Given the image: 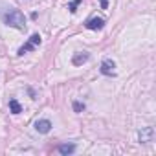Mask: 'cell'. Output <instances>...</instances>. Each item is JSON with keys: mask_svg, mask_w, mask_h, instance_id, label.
I'll use <instances>...</instances> for the list:
<instances>
[{"mask_svg": "<svg viewBox=\"0 0 156 156\" xmlns=\"http://www.w3.org/2000/svg\"><path fill=\"white\" fill-rule=\"evenodd\" d=\"M88 59H90V55H88L87 51H77V53L72 57V64H73V66H79V64L87 62Z\"/></svg>", "mask_w": 156, "mask_h": 156, "instance_id": "cell-6", "label": "cell"}, {"mask_svg": "<svg viewBox=\"0 0 156 156\" xmlns=\"http://www.w3.org/2000/svg\"><path fill=\"white\" fill-rule=\"evenodd\" d=\"M101 2V9H107L108 8V0H99Z\"/></svg>", "mask_w": 156, "mask_h": 156, "instance_id": "cell-12", "label": "cell"}, {"mask_svg": "<svg viewBox=\"0 0 156 156\" xmlns=\"http://www.w3.org/2000/svg\"><path fill=\"white\" fill-rule=\"evenodd\" d=\"M85 110V105L79 103V101H73V112H83Z\"/></svg>", "mask_w": 156, "mask_h": 156, "instance_id": "cell-11", "label": "cell"}, {"mask_svg": "<svg viewBox=\"0 0 156 156\" xmlns=\"http://www.w3.org/2000/svg\"><path fill=\"white\" fill-rule=\"evenodd\" d=\"M87 30H101L103 26H105V20L103 19H99V17H94V19H90V20H87Z\"/></svg>", "mask_w": 156, "mask_h": 156, "instance_id": "cell-7", "label": "cell"}, {"mask_svg": "<svg viewBox=\"0 0 156 156\" xmlns=\"http://www.w3.org/2000/svg\"><path fill=\"white\" fill-rule=\"evenodd\" d=\"M35 130L41 134H48L51 130V121L50 119H37L35 121Z\"/></svg>", "mask_w": 156, "mask_h": 156, "instance_id": "cell-5", "label": "cell"}, {"mask_svg": "<svg viewBox=\"0 0 156 156\" xmlns=\"http://www.w3.org/2000/svg\"><path fill=\"white\" fill-rule=\"evenodd\" d=\"M4 22L8 26L15 28V30H26V17L19 9H11L9 13H6L4 15Z\"/></svg>", "mask_w": 156, "mask_h": 156, "instance_id": "cell-1", "label": "cell"}, {"mask_svg": "<svg viewBox=\"0 0 156 156\" xmlns=\"http://www.w3.org/2000/svg\"><path fill=\"white\" fill-rule=\"evenodd\" d=\"M57 151H59L61 154L68 156V154H73V152H75V145H73V143H62V145L57 147Z\"/></svg>", "mask_w": 156, "mask_h": 156, "instance_id": "cell-8", "label": "cell"}, {"mask_svg": "<svg viewBox=\"0 0 156 156\" xmlns=\"http://www.w3.org/2000/svg\"><path fill=\"white\" fill-rule=\"evenodd\" d=\"M9 110H11L13 114H20V112H22V107H20V103H19L17 99H9Z\"/></svg>", "mask_w": 156, "mask_h": 156, "instance_id": "cell-9", "label": "cell"}, {"mask_svg": "<svg viewBox=\"0 0 156 156\" xmlns=\"http://www.w3.org/2000/svg\"><path fill=\"white\" fill-rule=\"evenodd\" d=\"M114 68H116V62H114L112 59H105V61L101 62V68H99V70H101L103 75L114 77V75H116V70H114Z\"/></svg>", "mask_w": 156, "mask_h": 156, "instance_id": "cell-3", "label": "cell"}, {"mask_svg": "<svg viewBox=\"0 0 156 156\" xmlns=\"http://www.w3.org/2000/svg\"><path fill=\"white\" fill-rule=\"evenodd\" d=\"M79 4H81V0H72V4H70V8H68L70 13H75V11H77V6H79Z\"/></svg>", "mask_w": 156, "mask_h": 156, "instance_id": "cell-10", "label": "cell"}, {"mask_svg": "<svg viewBox=\"0 0 156 156\" xmlns=\"http://www.w3.org/2000/svg\"><path fill=\"white\" fill-rule=\"evenodd\" d=\"M39 44H41V35H39V33H33V35L28 39V42L19 50V55H24V53H28V51H33Z\"/></svg>", "mask_w": 156, "mask_h": 156, "instance_id": "cell-2", "label": "cell"}, {"mask_svg": "<svg viewBox=\"0 0 156 156\" xmlns=\"http://www.w3.org/2000/svg\"><path fill=\"white\" fill-rule=\"evenodd\" d=\"M138 138H140L141 143H149V141H152V140H154V129H152V127H145V129H141L140 134H138Z\"/></svg>", "mask_w": 156, "mask_h": 156, "instance_id": "cell-4", "label": "cell"}]
</instances>
